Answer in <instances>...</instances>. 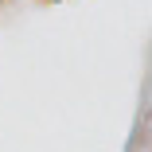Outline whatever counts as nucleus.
Segmentation results:
<instances>
[{
	"label": "nucleus",
	"instance_id": "obj_1",
	"mask_svg": "<svg viewBox=\"0 0 152 152\" xmlns=\"http://www.w3.org/2000/svg\"><path fill=\"white\" fill-rule=\"evenodd\" d=\"M0 4H4V0H0Z\"/></svg>",
	"mask_w": 152,
	"mask_h": 152
}]
</instances>
